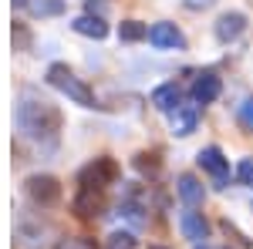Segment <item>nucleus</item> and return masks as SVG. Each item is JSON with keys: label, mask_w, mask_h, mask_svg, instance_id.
I'll return each instance as SVG.
<instances>
[{"label": "nucleus", "mask_w": 253, "mask_h": 249, "mask_svg": "<svg viewBox=\"0 0 253 249\" xmlns=\"http://www.w3.org/2000/svg\"><path fill=\"white\" fill-rule=\"evenodd\" d=\"M17 128L27 135V138H34L38 145L54 148L58 132H61V111L47 98H41L38 91L27 88V91L20 95V105H17Z\"/></svg>", "instance_id": "nucleus-1"}, {"label": "nucleus", "mask_w": 253, "mask_h": 249, "mask_svg": "<svg viewBox=\"0 0 253 249\" xmlns=\"http://www.w3.org/2000/svg\"><path fill=\"white\" fill-rule=\"evenodd\" d=\"M47 81H51L58 91H64L75 105H84V108L95 105V91H91L81 77H75V71H71L68 64H51V68H47Z\"/></svg>", "instance_id": "nucleus-2"}, {"label": "nucleus", "mask_w": 253, "mask_h": 249, "mask_svg": "<svg viewBox=\"0 0 253 249\" xmlns=\"http://www.w3.org/2000/svg\"><path fill=\"white\" fill-rule=\"evenodd\" d=\"M115 162L112 158H95L88 169H81L78 175V182H81V189H98V192H105V185L115 178Z\"/></svg>", "instance_id": "nucleus-3"}, {"label": "nucleus", "mask_w": 253, "mask_h": 249, "mask_svg": "<svg viewBox=\"0 0 253 249\" xmlns=\"http://www.w3.org/2000/svg\"><path fill=\"white\" fill-rule=\"evenodd\" d=\"M27 195L38 206H54L61 199V185H58V178H51V175H31L27 178Z\"/></svg>", "instance_id": "nucleus-4"}, {"label": "nucleus", "mask_w": 253, "mask_h": 249, "mask_svg": "<svg viewBox=\"0 0 253 249\" xmlns=\"http://www.w3.org/2000/svg\"><path fill=\"white\" fill-rule=\"evenodd\" d=\"M149 44L152 47H186V37H182V31L175 27V24H169V20H159V24H152L149 27Z\"/></svg>", "instance_id": "nucleus-5"}, {"label": "nucleus", "mask_w": 253, "mask_h": 249, "mask_svg": "<svg viewBox=\"0 0 253 249\" xmlns=\"http://www.w3.org/2000/svg\"><path fill=\"white\" fill-rule=\"evenodd\" d=\"M196 162L206 169V172L213 175L219 185H226V175H230V162H226V155L219 152L216 145H210V148H203V152L196 155Z\"/></svg>", "instance_id": "nucleus-6"}, {"label": "nucleus", "mask_w": 253, "mask_h": 249, "mask_svg": "<svg viewBox=\"0 0 253 249\" xmlns=\"http://www.w3.org/2000/svg\"><path fill=\"white\" fill-rule=\"evenodd\" d=\"M219 91H223V81H219L213 71H203V74L193 81V98H196V105H213L216 98H219Z\"/></svg>", "instance_id": "nucleus-7"}, {"label": "nucleus", "mask_w": 253, "mask_h": 249, "mask_svg": "<svg viewBox=\"0 0 253 249\" xmlns=\"http://www.w3.org/2000/svg\"><path fill=\"white\" fill-rule=\"evenodd\" d=\"M101 209H105V192L78 189V195H75V212H78L81 219H95V215H101Z\"/></svg>", "instance_id": "nucleus-8"}, {"label": "nucleus", "mask_w": 253, "mask_h": 249, "mask_svg": "<svg viewBox=\"0 0 253 249\" xmlns=\"http://www.w3.org/2000/svg\"><path fill=\"white\" fill-rule=\"evenodd\" d=\"M247 31V17L243 14H223V17L216 20V37L223 40V44H230V40H236L240 34Z\"/></svg>", "instance_id": "nucleus-9"}, {"label": "nucleus", "mask_w": 253, "mask_h": 249, "mask_svg": "<svg viewBox=\"0 0 253 249\" xmlns=\"http://www.w3.org/2000/svg\"><path fill=\"white\" fill-rule=\"evenodd\" d=\"M179 101H182L179 84H159L156 91H152V105H156L159 111H175V108H179Z\"/></svg>", "instance_id": "nucleus-10"}, {"label": "nucleus", "mask_w": 253, "mask_h": 249, "mask_svg": "<svg viewBox=\"0 0 253 249\" xmlns=\"http://www.w3.org/2000/svg\"><path fill=\"white\" fill-rule=\"evenodd\" d=\"M179 229H182V236L186 239H193V243H199V239H206V219L199 215V212H182L179 215Z\"/></svg>", "instance_id": "nucleus-11"}, {"label": "nucleus", "mask_w": 253, "mask_h": 249, "mask_svg": "<svg viewBox=\"0 0 253 249\" xmlns=\"http://www.w3.org/2000/svg\"><path fill=\"white\" fill-rule=\"evenodd\" d=\"M175 192H179V199H182L186 206H199V202H203V182H199L196 175H179Z\"/></svg>", "instance_id": "nucleus-12"}, {"label": "nucleus", "mask_w": 253, "mask_h": 249, "mask_svg": "<svg viewBox=\"0 0 253 249\" xmlns=\"http://www.w3.org/2000/svg\"><path fill=\"white\" fill-rule=\"evenodd\" d=\"M172 132L175 135H193L196 132V108L193 105H179L172 111Z\"/></svg>", "instance_id": "nucleus-13"}, {"label": "nucleus", "mask_w": 253, "mask_h": 249, "mask_svg": "<svg viewBox=\"0 0 253 249\" xmlns=\"http://www.w3.org/2000/svg\"><path fill=\"white\" fill-rule=\"evenodd\" d=\"M75 31H78V34H84V37L101 40L105 34H108V24H105L101 17H91V14H84V17L75 20Z\"/></svg>", "instance_id": "nucleus-14"}, {"label": "nucleus", "mask_w": 253, "mask_h": 249, "mask_svg": "<svg viewBox=\"0 0 253 249\" xmlns=\"http://www.w3.org/2000/svg\"><path fill=\"white\" fill-rule=\"evenodd\" d=\"M118 37L122 40H145L149 37V27L138 24V20H125V24L118 27Z\"/></svg>", "instance_id": "nucleus-15"}, {"label": "nucleus", "mask_w": 253, "mask_h": 249, "mask_svg": "<svg viewBox=\"0 0 253 249\" xmlns=\"http://www.w3.org/2000/svg\"><path fill=\"white\" fill-rule=\"evenodd\" d=\"M31 10L41 14V17H54V14L64 10V3L61 0H31Z\"/></svg>", "instance_id": "nucleus-16"}, {"label": "nucleus", "mask_w": 253, "mask_h": 249, "mask_svg": "<svg viewBox=\"0 0 253 249\" xmlns=\"http://www.w3.org/2000/svg\"><path fill=\"white\" fill-rule=\"evenodd\" d=\"M236 121H240L247 132H253V98L240 101V108H236Z\"/></svg>", "instance_id": "nucleus-17"}, {"label": "nucleus", "mask_w": 253, "mask_h": 249, "mask_svg": "<svg viewBox=\"0 0 253 249\" xmlns=\"http://www.w3.org/2000/svg\"><path fill=\"white\" fill-rule=\"evenodd\" d=\"M108 249H135V236L132 232H112L108 236Z\"/></svg>", "instance_id": "nucleus-18"}, {"label": "nucleus", "mask_w": 253, "mask_h": 249, "mask_svg": "<svg viewBox=\"0 0 253 249\" xmlns=\"http://www.w3.org/2000/svg\"><path fill=\"white\" fill-rule=\"evenodd\" d=\"M54 249H95V243L84 239V236H75V239H61Z\"/></svg>", "instance_id": "nucleus-19"}, {"label": "nucleus", "mask_w": 253, "mask_h": 249, "mask_svg": "<svg viewBox=\"0 0 253 249\" xmlns=\"http://www.w3.org/2000/svg\"><path fill=\"white\" fill-rule=\"evenodd\" d=\"M236 178H240L243 185H253V158H243V162L236 165Z\"/></svg>", "instance_id": "nucleus-20"}, {"label": "nucleus", "mask_w": 253, "mask_h": 249, "mask_svg": "<svg viewBox=\"0 0 253 249\" xmlns=\"http://www.w3.org/2000/svg\"><path fill=\"white\" fill-rule=\"evenodd\" d=\"M135 165H138V172H156L159 169V162H156V155H149V152H142L135 158Z\"/></svg>", "instance_id": "nucleus-21"}, {"label": "nucleus", "mask_w": 253, "mask_h": 249, "mask_svg": "<svg viewBox=\"0 0 253 249\" xmlns=\"http://www.w3.org/2000/svg\"><path fill=\"white\" fill-rule=\"evenodd\" d=\"M101 14V10H105V3H101V0H88V14Z\"/></svg>", "instance_id": "nucleus-22"}, {"label": "nucleus", "mask_w": 253, "mask_h": 249, "mask_svg": "<svg viewBox=\"0 0 253 249\" xmlns=\"http://www.w3.org/2000/svg\"><path fill=\"white\" fill-rule=\"evenodd\" d=\"M199 3H203V7H210V0H189V7H199Z\"/></svg>", "instance_id": "nucleus-23"}, {"label": "nucleus", "mask_w": 253, "mask_h": 249, "mask_svg": "<svg viewBox=\"0 0 253 249\" xmlns=\"http://www.w3.org/2000/svg\"><path fill=\"white\" fill-rule=\"evenodd\" d=\"M14 7H31V0H14Z\"/></svg>", "instance_id": "nucleus-24"}, {"label": "nucleus", "mask_w": 253, "mask_h": 249, "mask_svg": "<svg viewBox=\"0 0 253 249\" xmlns=\"http://www.w3.org/2000/svg\"><path fill=\"white\" fill-rule=\"evenodd\" d=\"M149 249H166V246H149Z\"/></svg>", "instance_id": "nucleus-25"}]
</instances>
